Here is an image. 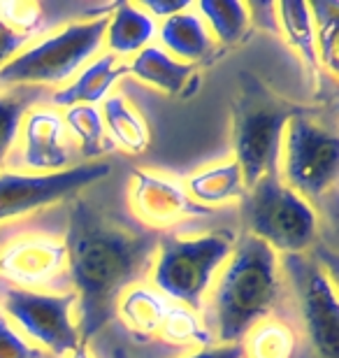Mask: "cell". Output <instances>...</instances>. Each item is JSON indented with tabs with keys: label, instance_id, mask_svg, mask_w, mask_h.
Returning <instances> with one entry per match:
<instances>
[{
	"label": "cell",
	"instance_id": "1",
	"mask_svg": "<svg viewBox=\"0 0 339 358\" xmlns=\"http://www.w3.org/2000/svg\"><path fill=\"white\" fill-rule=\"evenodd\" d=\"M161 235L147 228H128L107 217L89 200L70 207L68 277L77 296V333L86 347L117 317V303L151 272Z\"/></svg>",
	"mask_w": 339,
	"mask_h": 358
},
{
	"label": "cell",
	"instance_id": "2",
	"mask_svg": "<svg viewBox=\"0 0 339 358\" xmlns=\"http://www.w3.org/2000/svg\"><path fill=\"white\" fill-rule=\"evenodd\" d=\"M284 289L279 254L263 240L242 233L207 293L203 324L216 345H237L251 326L272 317Z\"/></svg>",
	"mask_w": 339,
	"mask_h": 358
},
{
	"label": "cell",
	"instance_id": "3",
	"mask_svg": "<svg viewBox=\"0 0 339 358\" xmlns=\"http://www.w3.org/2000/svg\"><path fill=\"white\" fill-rule=\"evenodd\" d=\"M305 112H309V107L281 98L254 73H240L233 103V161L240 166L247 189L258 179L279 175L286 126Z\"/></svg>",
	"mask_w": 339,
	"mask_h": 358
},
{
	"label": "cell",
	"instance_id": "4",
	"mask_svg": "<svg viewBox=\"0 0 339 358\" xmlns=\"http://www.w3.org/2000/svg\"><path fill=\"white\" fill-rule=\"evenodd\" d=\"M237 235L216 231L198 238L161 235L149 272V282L172 303L203 312L216 275L233 254Z\"/></svg>",
	"mask_w": 339,
	"mask_h": 358
},
{
	"label": "cell",
	"instance_id": "5",
	"mask_svg": "<svg viewBox=\"0 0 339 358\" xmlns=\"http://www.w3.org/2000/svg\"><path fill=\"white\" fill-rule=\"evenodd\" d=\"M105 17L72 21L47 38L33 40L0 70V87H66L105 47Z\"/></svg>",
	"mask_w": 339,
	"mask_h": 358
},
{
	"label": "cell",
	"instance_id": "6",
	"mask_svg": "<svg viewBox=\"0 0 339 358\" xmlns=\"http://www.w3.org/2000/svg\"><path fill=\"white\" fill-rule=\"evenodd\" d=\"M242 221L249 235L263 240L277 254H307L319 235V214L314 205L268 175L247 189L242 198Z\"/></svg>",
	"mask_w": 339,
	"mask_h": 358
},
{
	"label": "cell",
	"instance_id": "7",
	"mask_svg": "<svg viewBox=\"0 0 339 358\" xmlns=\"http://www.w3.org/2000/svg\"><path fill=\"white\" fill-rule=\"evenodd\" d=\"M339 175V140L330 126L314 119V112L288 121L281 145L279 179L305 200H319L335 189Z\"/></svg>",
	"mask_w": 339,
	"mask_h": 358
},
{
	"label": "cell",
	"instance_id": "8",
	"mask_svg": "<svg viewBox=\"0 0 339 358\" xmlns=\"http://www.w3.org/2000/svg\"><path fill=\"white\" fill-rule=\"evenodd\" d=\"M281 261V275L288 284L305 328V335L319 358L339 354V303L330 272L309 254H288Z\"/></svg>",
	"mask_w": 339,
	"mask_h": 358
},
{
	"label": "cell",
	"instance_id": "9",
	"mask_svg": "<svg viewBox=\"0 0 339 358\" xmlns=\"http://www.w3.org/2000/svg\"><path fill=\"white\" fill-rule=\"evenodd\" d=\"M75 305V291H26L0 279V312L10 319L12 326H19L28 342L56 358L68 356L82 345L72 319Z\"/></svg>",
	"mask_w": 339,
	"mask_h": 358
},
{
	"label": "cell",
	"instance_id": "10",
	"mask_svg": "<svg viewBox=\"0 0 339 358\" xmlns=\"http://www.w3.org/2000/svg\"><path fill=\"white\" fill-rule=\"evenodd\" d=\"M110 173L112 168L105 161L77 163L59 173L0 170V224L77 196L79 191L105 179Z\"/></svg>",
	"mask_w": 339,
	"mask_h": 358
},
{
	"label": "cell",
	"instance_id": "11",
	"mask_svg": "<svg viewBox=\"0 0 339 358\" xmlns=\"http://www.w3.org/2000/svg\"><path fill=\"white\" fill-rule=\"evenodd\" d=\"M133 214L147 226V231H163L179 221L212 217V207H203L186 193L184 184L172 177L135 170L131 177Z\"/></svg>",
	"mask_w": 339,
	"mask_h": 358
},
{
	"label": "cell",
	"instance_id": "12",
	"mask_svg": "<svg viewBox=\"0 0 339 358\" xmlns=\"http://www.w3.org/2000/svg\"><path fill=\"white\" fill-rule=\"evenodd\" d=\"M68 275V249L47 235L17 238L0 249V279L26 291L52 289Z\"/></svg>",
	"mask_w": 339,
	"mask_h": 358
},
{
	"label": "cell",
	"instance_id": "13",
	"mask_svg": "<svg viewBox=\"0 0 339 358\" xmlns=\"http://www.w3.org/2000/svg\"><path fill=\"white\" fill-rule=\"evenodd\" d=\"M19 163L33 173H59L72 161L63 117L52 107H33L19 126Z\"/></svg>",
	"mask_w": 339,
	"mask_h": 358
},
{
	"label": "cell",
	"instance_id": "14",
	"mask_svg": "<svg viewBox=\"0 0 339 358\" xmlns=\"http://www.w3.org/2000/svg\"><path fill=\"white\" fill-rule=\"evenodd\" d=\"M128 68L112 54H98L91 59L72 80L61 87L52 96V103L56 107H75V105H103V100L110 96L112 87L126 75Z\"/></svg>",
	"mask_w": 339,
	"mask_h": 358
},
{
	"label": "cell",
	"instance_id": "15",
	"mask_svg": "<svg viewBox=\"0 0 339 358\" xmlns=\"http://www.w3.org/2000/svg\"><path fill=\"white\" fill-rule=\"evenodd\" d=\"M156 35L161 38L163 49L172 59L189 63V66H196V63L209 61L212 56H216V42L212 40L200 14L193 10V5L189 10L161 21Z\"/></svg>",
	"mask_w": 339,
	"mask_h": 358
},
{
	"label": "cell",
	"instance_id": "16",
	"mask_svg": "<svg viewBox=\"0 0 339 358\" xmlns=\"http://www.w3.org/2000/svg\"><path fill=\"white\" fill-rule=\"evenodd\" d=\"M158 21L144 12L140 3H112L107 14L105 47L112 56H135L154 42Z\"/></svg>",
	"mask_w": 339,
	"mask_h": 358
},
{
	"label": "cell",
	"instance_id": "17",
	"mask_svg": "<svg viewBox=\"0 0 339 358\" xmlns=\"http://www.w3.org/2000/svg\"><path fill=\"white\" fill-rule=\"evenodd\" d=\"M126 68L140 82L149 84V87H156L158 91L168 93V96H179V93L189 96V91H193L191 82H198L196 66L172 59L158 45L144 47L140 54H135L131 66Z\"/></svg>",
	"mask_w": 339,
	"mask_h": 358
},
{
	"label": "cell",
	"instance_id": "18",
	"mask_svg": "<svg viewBox=\"0 0 339 358\" xmlns=\"http://www.w3.org/2000/svg\"><path fill=\"white\" fill-rule=\"evenodd\" d=\"M170 307L172 300L165 298L151 284H137L119 298L117 314L131 333L144 335V338H158V331H161Z\"/></svg>",
	"mask_w": 339,
	"mask_h": 358
},
{
	"label": "cell",
	"instance_id": "19",
	"mask_svg": "<svg viewBox=\"0 0 339 358\" xmlns=\"http://www.w3.org/2000/svg\"><path fill=\"white\" fill-rule=\"evenodd\" d=\"M186 193L203 207H221L228 203H242L247 186L235 161H223L191 175L184 184Z\"/></svg>",
	"mask_w": 339,
	"mask_h": 358
},
{
	"label": "cell",
	"instance_id": "20",
	"mask_svg": "<svg viewBox=\"0 0 339 358\" xmlns=\"http://www.w3.org/2000/svg\"><path fill=\"white\" fill-rule=\"evenodd\" d=\"M103 124L107 131V138L114 147H119L126 154H142L149 147V128L144 124V119L140 117V112L121 96H107L103 100Z\"/></svg>",
	"mask_w": 339,
	"mask_h": 358
},
{
	"label": "cell",
	"instance_id": "21",
	"mask_svg": "<svg viewBox=\"0 0 339 358\" xmlns=\"http://www.w3.org/2000/svg\"><path fill=\"white\" fill-rule=\"evenodd\" d=\"M193 10L200 14L212 40L221 47L230 49L240 45L251 33V7L237 0H200Z\"/></svg>",
	"mask_w": 339,
	"mask_h": 358
},
{
	"label": "cell",
	"instance_id": "22",
	"mask_svg": "<svg viewBox=\"0 0 339 358\" xmlns=\"http://www.w3.org/2000/svg\"><path fill=\"white\" fill-rule=\"evenodd\" d=\"M274 21L279 24L281 35L291 45L300 59L305 61L314 80H319L321 63L316 56V42H314V24L312 14H309V3H300V0H284V3H274Z\"/></svg>",
	"mask_w": 339,
	"mask_h": 358
},
{
	"label": "cell",
	"instance_id": "23",
	"mask_svg": "<svg viewBox=\"0 0 339 358\" xmlns=\"http://www.w3.org/2000/svg\"><path fill=\"white\" fill-rule=\"evenodd\" d=\"M240 345L244 358H295L300 349V335L288 321L265 317L249 328Z\"/></svg>",
	"mask_w": 339,
	"mask_h": 358
},
{
	"label": "cell",
	"instance_id": "24",
	"mask_svg": "<svg viewBox=\"0 0 339 358\" xmlns=\"http://www.w3.org/2000/svg\"><path fill=\"white\" fill-rule=\"evenodd\" d=\"M63 124H66L68 135L79 142L84 163L98 161L100 156L112 152L114 145L107 138L103 114L93 105H75L63 112Z\"/></svg>",
	"mask_w": 339,
	"mask_h": 358
},
{
	"label": "cell",
	"instance_id": "25",
	"mask_svg": "<svg viewBox=\"0 0 339 358\" xmlns=\"http://www.w3.org/2000/svg\"><path fill=\"white\" fill-rule=\"evenodd\" d=\"M158 338L175 347L205 349V347L216 345L212 333H209L207 326L203 324V317L179 303H172L168 317H165L161 331H158Z\"/></svg>",
	"mask_w": 339,
	"mask_h": 358
},
{
	"label": "cell",
	"instance_id": "26",
	"mask_svg": "<svg viewBox=\"0 0 339 358\" xmlns=\"http://www.w3.org/2000/svg\"><path fill=\"white\" fill-rule=\"evenodd\" d=\"M314 24V42L316 56L321 68L330 75L337 73V35H339V3L337 0H321L309 5Z\"/></svg>",
	"mask_w": 339,
	"mask_h": 358
},
{
	"label": "cell",
	"instance_id": "27",
	"mask_svg": "<svg viewBox=\"0 0 339 358\" xmlns=\"http://www.w3.org/2000/svg\"><path fill=\"white\" fill-rule=\"evenodd\" d=\"M35 91H14L0 93V166L10 156L14 142L19 138V126L26 112L31 110Z\"/></svg>",
	"mask_w": 339,
	"mask_h": 358
},
{
	"label": "cell",
	"instance_id": "28",
	"mask_svg": "<svg viewBox=\"0 0 339 358\" xmlns=\"http://www.w3.org/2000/svg\"><path fill=\"white\" fill-rule=\"evenodd\" d=\"M45 10L47 7L35 3V0H5V3H0V19L14 31L35 40L47 28Z\"/></svg>",
	"mask_w": 339,
	"mask_h": 358
},
{
	"label": "cell",
	"instance_id": "29",
	"mask_svg": "<svg viewBox=\"0 0 339 358\" xmlns=\"http://www.w3.org/2000/svg\"><path fill=\"white\" fill-rule=\"evenodd\" d=\"M0 358H47V354L28 342L0 312Z\"/></svg>",
	"mask_w": 339,
	"mask_h": 358
},
{
	"label": "cell",
	"instance_id": "30",
	"mask_svg": "<svg viewBox=\"0 0 339 358\" xmlns=\"http://www.w3.org/2000/svg\"><path fill=\"white\" fill-rule=\"evenodd\" d=\"M31 42H33V38L14 31V28H10L3 19H0V70H3L19 52H24Z\"/></svg>",
	"mask_w": 339,
	"mask_h": 358
},
{
	"label": "cell",
	"instance_id": "31",
	"mask_svg": "<svg viewBox=\"0 0 339 358\" xmlns=\"http://www.w3.org/2000/svg\"><path fill=\"white\" fill-rule=\"evenodd\" d=\"M193 3L191 0H142L140 7L144 12H149L154 19H170V17H175V14L179 12H184V10H189Z\"/></svg>",
	"mask_w": 339,
	"mask_h": 358
},
{
	"label": "cell",
	"instance_id": "32",
	"mask_svg": "<svg viewBox=\"0 0 339 358\" xmlns=\"http://www.w3.org/2000/svg\"><path fill=\"white\" fill-rule=\"evenodd\" d=\"M182 358H244L242 345H212L205 349H193L191 354H186Z\"/></svg>",
	"mask_w": 339,
	"mask_h": 358
},
{
	"label": "cell",
	"instance_id": "33",
	"mask_svg": "<svg viewBox=\"0 0 339 358\" xmlns=\"http://www.w3.org/2000/svg\"><path fill=\"white\" fill-rule=\"evenodd\" d=\"M63 358H93V356L89 354V349H86L84 345H79L77 349H72V352L68 356H63Z\"/></svg>",
	"mask_w": 339,
	"mask_h": 358
},
{
	"label": "cell",
	"instance_id": "34",
	"mask_svg": "<svg viewBox=\"0 0 339 358\" xmlns=\"http://www.w3.org/2000/svg\"><path fill=\"white\" fill-rule=\"evenodd\" d=\"M112 358H133V356H131V352H128L126 347L117 345V347L112 349Z\"/></svg>",
	"mask_w": 339,
	"mask_h": 358
}]
</instances>
